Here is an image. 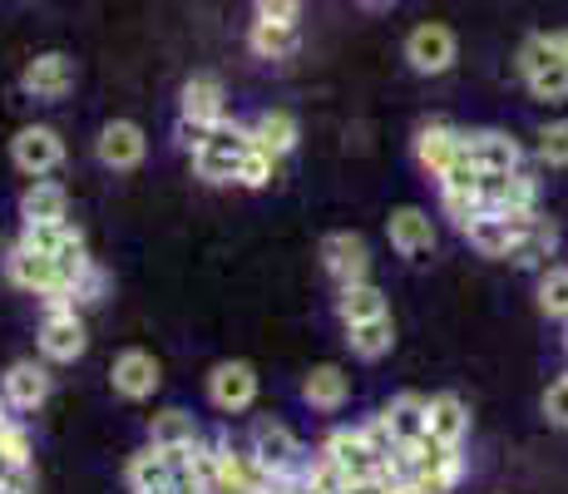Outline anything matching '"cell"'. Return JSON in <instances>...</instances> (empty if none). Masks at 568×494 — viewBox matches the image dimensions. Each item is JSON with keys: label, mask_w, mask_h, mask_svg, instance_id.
Instances as JSON below:
<instances>
[{"label": "cell", "mask_w": 568, "mask_h": 494, "mask_svg": "<svg viewBox=\"0 0 568 494\" xmlns=\"http://www.w3.org/2000/svg\"><path fill=\"white\" fill-rule=\"evenodd\" d=\"M6 278L16 282L20 292L45 296V302H74V282L64 278V268L50 258V252H36L26 243H16V252L6 258Z\"/></svg>", "instance_id": "6da1fadb"}, {"label": "cell", "mask_w": 568, "mask_h": 494, "mask_svg": "<svg viewBox=\"0 0 568 494\" xmlns=\"http://www.w3.org/2000/svg\"><path fill=\"white\" fill-rule=\"evenodd\" d=\"M253 149V129L227 124V114L213 124V139L203 149H193V169L207 183H237V169H243V153Z\"/></svg>", "instance_id": "7a4b0ae2"}, {"label": "cell", "mask_w": 568, "mask_h": 494, "mask_svg": "<svg viewBox=\"0 0 568 494\" xmlns=\"http://www.w3.org/2000/svg\"><path fill=\"white\" fill-rule=\"evenodd\" d=\"M90 336H84V322L74 312V302H50L45 306V322H40V356L64 366V361H80Z\"/></svg>", "instance_id": "3957f363"}, {"label": "cell", "mask_w": 568, "mask_h": 494, "mask_svg": "<svg viewBox=\"0 0 568 494\" xmlns=\"http://www.w3.org/2000/svg\"><path fill=\"white\" fill-rule=\"evenodd\" d=\"M247 450H253L257 465L267 470L272 480L302 475V445H297V435H292L282 421H257L253 435H247Z\"/></svg>", "instance_id": "277c9868"}, {"label": "cell", "mask_w": 568, "mask_h": 494, "mask_svg": "<svg viewBox=\"0 0 568 494\" xmlns=\"http://www.w3.org/2000/svg\"><path fill=\"white\" fill-rule=\"evenodd\" d=\"M406 60L415 74H445L455 60H460V40H455L450 26L440 20H425L406 36Z\"/></svg>", "instance_id": "5b68a950"}, {"label": "cell", "mask_w": 568, "mask_h": 494, "mask_svg": "<svg viewBox=\"0 0 568 494\" xmlns=\"http://www.w3.org/2000/svg\"><path fill=\"white\" fill-rule=\"evenodd\" d=\"M534 223H539V213H485V218H475V223L465 228V238H469V248H475L479 258H505L509 262L515 243L529 233Z\"/></svg>", "instance_id": "8992f818"}, {"label": "cell", "mask_w": 568, "mask_h": 494, "mask_svg": "<svg viewBox=\"0 0 568 494\" xmlns=\"http://www.w3.org/2000/svg\"><path fill=\"white\" fill-rule=\"evenodd\" d=\"M322 455H332V465L342 470L346 480H386V460L371 450L362 425H346V431H332L322 445Z\"/></svg>", "instance_id": "52a82bcc"}, {"label": "cell", "mask_w": 568, "mask_h": 494, "mask_svg": "<svg viewBox=\"0 0 568 494\" xmlns=\"http://www.w3.org/2000/svg\"><path fill=\"white\" fill-rule=\"evenodd\" d=\"M479 198H485L489 213H539V179L529 169L485 173L479 179Z\"/></svg>", "instance_id": "ba28073f"}, {"label": "cell", "mask_w": 568, "mask_h": 494, "mask_svg": "<svg viewBox=\"0 0 568 494\" xmlns=\"http://www.w3.org/2000/svg\"><path fill=\"white\" fill-rule=\"evenodd\" d=\"M10 159H16L20 173H30V179H45V173L60 169L64 139L54 134L50 124H26L16 139H10Z\"/></svg>", "instance_id": "9c48e42d"}, {"label": "cell", "mask_w": 568, "mask_h": 494, "mask_svg": "<svg viewBox=\"0 0 568 494\" xmlns=\"http://www.w3.org/2000/svg\"><path fill=\"white\" fill-rule=\"evenodd\" d=\"M94 153H100L104 169L129 173V169H139V163H144L149 139H144V129H139L134 119H114V124L100 129V139H94Z\"/></svg>", "instance_id": "30bf717a"}, {"label": "cell", "mask_w": 568, "mask_h": 494, "mask_svg": "<svg viewBox=\"0 0 568 494\" xmlns=\"http://www.w3.org/2000/svg\"><path fill=\"white\" fill-rule=\"evenodd\" d=\"M207 401L227 415L247 411V405L257 401V371L247 366V361H223V366H213V376H207Z\"/></svg>", "instance_id": "8fae6325"}, {"label": "cell", "mask_w": 568, "mask_h": 494, "mask_svg": "<svg viewBox=\"0 0 568 494\" xmlns=\"http://www.w3.org/2000/svg\"><path fill=\"white\" fill-rule=\"evenodd\" d=\"M322 268L332 272L336 288H346V282H366L371 278V248L362 233H332L322 243Z\"/></svg>", "instance_id": "7c38bea8"}, {"label": "cell", "mask_w": 568, "mask_h": 494, "mask_svg": "<svg viewBox=\"0 0 568 494\" xmlns=\"http://www.w3.org/2000/svg\"><path fill=\"white\" fill-rule=\"evenodd\" d=\"M20 90L36 94V99H64L74 90V60L60 50H45L20 70Z\"/></svg>", "instance_id": "4fadbf2b"}, {"label": "cell", "mask_w": 568, "mask_h": 494, "mask_svg": "<svg viewBox=\"0 0 568 494\" xmlns=\"http://www.w3.org/2000/svg\"><path fill=\"white\" fill-rule=\"evenodd\" d=\"M0 391H6L10 411H36L50 395V366L45 361H16V366L0 376Z\"/></svg>", "instance_id": "5bb4252c"}, {"label": "cell", "mask_w": 568, "mask_h": 494, "mask_svg": "<svg viewBox=\"0 0 568 494\" xmlns=\"http://www.w3.org/2000/svg\"><path fill=\"white\" fill-rule=\"evenodd\" d=\"M465 149L485 173L524 169V144L519 139H509L505 129H475V134H465Z\"/></svg>", "instance_id": "9a60e30c"}, {"label": "cell", "mask_w": 568, "mask_h": 494, "mask_svg": "<svg viewBox=\"0 0 568 494\" xmlns=\"http://www.w3.org/2000/svg\"><path fill=\"white\" fill-rule=\"evenodd\" d=\"M465 134L455 124H445V119H430V124H420V134H415V159H420V169L430 173V179H440L445 169H450V159L460 153Z\"/></svg>", "instance_id": "2e32d148"}, {"label": "cell", "mask_w": 568, "mask_h": 494, "mask_svg": "<svg viewBox=\"0 0 568 494\" xmlns=\"http://www.w3.org/2000/svg\"><path fill=\"white\" fill-rule=\"evenodd\" d=\"M109 381H114V391L124 395V401H144V395L159 391L163 371L149 351H124V356L114 361V371H109Z\"/></svg>", "instance_id": "e0dca14e"}, {"label": "cell", "mask_w": 568, "mask_h": 494, "mask_svg": "<svg viewBox=\"0 0 568 494\" xmlns=\"http://www.w3.org/2000/svg\"><path fill=\"white\" fill-rule=\"evenodd\" d=\"M386 233H390V248H396L400 258H425V252L435 248V228H430V213H425V208H396Z\"/></svg>", "instance_id": "ac0fdd59"}, {"label": "cell", "mask_w": 568, "mask_h": 494, "mask_svg": "<svg viewBox=\"0 0 568 494\" xmlns=\"http://www.w3.org/2000/svg\"><path fill=\"white\" fill-rule=\"evenodd\" d=\"M302 46L297 36V20H253V30H247V50L257 54V60H292Z\"/></svg>", "instance_id": "d6986e66"}, {"label": "cell", "mask_w": 568, "mask_h": 494, "mask_svg": "<svg viewBox=\"0 0 568 494\" xmlns=\"http://www.w3.org/2000/svg\"><path fill=\"white\" fill-rule=\"evenodd\" d=\"M247 129H253V144L267 149L272 159H287V153L297 149V139H302L297 119H292L287 109H262V114H257Z\"/></svg>", "instance_id": "ffe728a7"}, {"label": "cell", "mask_w": 568, "mask_h": 494, "mask_svg": "<svg viewBox=\"0 0 568 494\" xmlns=\"http://www.w3.org/2000/svg\"><path fill=\"white\" fill-rule=\"evenodd\" d=\"M381 415L390 421L396 441L406 445V441H415V435L430 431V395H415V391H406V395H396V401H390Z\"/></svg>", "instance_id": "44dd1931"}, {"label": "cell", "mask_w": 568, "mask_h": 494, "mask_svg": "<svg viewBox=\"0 0 568 494\" xmlns=\"http://www.w3.org/2000/svg\"><path fill=\"white\" fill-rule=\"evenodd\" d=\"M302 395H307L312 411H342L346 395H352V381H346L342 366H312V376L302 381Z\"/></svg>", "instance_id": "7402d4cb"}, {"label": "cell", "mask_w": 568, "mask_h": 494, "mask_svg": "<svg viewBox=\"0 0 568 494\" xmlns=\"http://www.w3.org/2000/svg\"><path fill=\"white\" fill-rule=\"evenodd\" d=\"M64 213H70V193L50 179H36L26 189V198H20V218L26 223H60Z\"/></svg>", "instance_id": "603a6c76"}, {"label": "cell", "mask_w": 568, "mask_h": 494, "mask_svg": "<svg viewBox=\"0 0 568 494\" xmlns=\"http://www.w3.org/2000/svg\"><path fill=\"white\" fill-rule=\"evenodd\" d=\"M124 480H129V490H134V494L159 490V485H173V450H159V445L139 450V455L129 460Z\"/></svg>", "instance_id": "cb8c5ba5"}, {"label": "cell", "mask_w": 568, "mask_h": 494, "mask_svg": "<svg viewBox=\"0 0 568 494\" xmlns=\"http://www.w3.org/2000/svg\"><path fill=\"white\" fill-rule=\"evenodd\" d=\"M346 346H352V356H362V361H381L390 346H396L390 312L386 316H371V322H352V326H346Z\"/></svg>", "instance_id": "d4e9b609"}, {"label": "cell", "mask_w": 568, "mask_h": 494, "mask_svg": "<svg viewBox=\"0 0 568 494\" xmlns=\"http://www.w3.org/2000/svg\"><path fill=\"white\" fill-rule=\"evenodd\" d=\"M430 435L445 445H460L469 435V411H465L460 395H450V391L430 395Z\"/></svg>", "instance_id": "484cf974"}, {"label": "cell", "mask_w": 568, "mask_h": 494, "mask_svg": "<svg viewBox=\"0 0 568 494\" xmlns=\"http://www.w3.org/2000/svg\"><path fill=\"white\" fill-rule=\"evenodd\" d=\"M223 80L217 74H193L189 84H183V114L189 119H207V124H217L223 119Z\"/></svg>", "instance_id": "4316f807"}, {"label": "cell", "mask_w": 568, "mask_h": 494, "mask_svg": "<svg viewBox=\"0 0 568 494\" xmlns=\"http://www.w3.org/2000/svg\"><path fill=\"white\" fill-rule=\"evenodd\" d=\"M336 316H342L346 326L371 322V316H386V292L371 288V278L366 282H346L342 296H336Z\"/></svg>", "instance_id": "83f0119b"}, {"label": "cell", "mask_w": 568, "mask_h": 494, "mask_svg": "<svg viewBox=\"0 0 568 494\" xmlns=\"http://www.w3.org/2000/svg\"><path fill=\"white\" fill-rule=\"evenodd\" d=\"M193 441H203L199 435V421H193L189 411H159L154 421H149V445H159V450H183V445H193Z\"/></svg>", "instance_id": "f1b7e54d"}, {"label": "cell", "mask_w": 568, "mask_h": 494, "mask_svg": "<svg viewBox=\"0 0 568 494\" xmlns=\"http://www.w3.org/2000/svg\"><path fill=\"white\" fill-rule=\"evenodd\" d=\"M554 243H559V228L549 223V218H539V223L529 228V233L515 243V252H509V262L515 268H539L544 258H554Z\"/></svg>", "instance_id": "f546056e"}, {"label": "cell", "mask_w": 568, "mask_h": 494, "mask_svg": "<svg viewBox=\"0 0 568 494\" xmlns=\"http://www.w3.org/2000/svg\"><path fill=\"white\" fill-rule=\"evenodd\" d=\"M460 475H465V455L455 450L450 460H440V465H430L425 475H415L410 485H415V494H450L455 485H460Z\"/></svg>", "instance_id": "4dcf8cb0"}, {"label": "cell", "mask_w": 568, "mask_h": 494, "mask_svg": "<svg viewBox=\"0 0 568 494\" xmlns=\"http://www.w3.org/2000/svg\"><path fill=\"white\" fill-rule=\"evenodd\" d=\"M440 208H445V218H455V228H460V233L475 223V218L489 213L485 198H479V189H440Z\"/></svg>", "instance_id": "1f68e13d"}, {"label": "cell", "mask_w": 568, "mask_h": 494, "mask_svg": "<svg viewBox=\"0 0 568 494\" xmlns=\"http://www.w3.org/2000/svg\"><path fill=\"white\" fill-rule=\"evenodd\" d=\"M524 84H529L534 99H549V104H554V99H568V60L559 54V60H549L544 70H534Z\"/></svg>", "instance_id": "d6a6232c"}, {"label": "cell", "mask_w": 568, "mask_h": 494, "mask_svg": "<svg viewBox=\"0 0 568 494\" xmlns=\"http://www.w3.org/2000/svg\"><path fill=\"white\" fill-rule=\"evenodd\" d=\"M539 306H544V316L568 322V268H549L539 278Z\"/></svg>", "instance_id": "836d02e7"}, {"label": "cell", "mask_w": 568, "mask_h": 494, "mask_svg": "<svg viewBox=\"0 0 568 494\" xmlns=\"http://www.w3.org/2000/svg\"><path fill=\"white\" fill-rule=\"evenodd\" d=\"M277 163H282V159H272L267 149L253 144V149L243 153V169H237V189H267L272 173H277Z\"/></svg>", "instance_id": "e575fe53"}, {"label": "cell", "mask_w": 568, "mask_h": 494, "mask_svg": "<svg viewBox=\"0 0 568 494\" xmlns=\"http://www.w3.org/2000/svg\"><path fill=\"white\" fill-rule=\"evenodd\" d=\"M539 163H549V169H568V119L539 129Z\"/></svg>", "instance_id": "d590c367"}, {"label": "cell", "mask_w": 568, "mask_h": 494, "mask_svg": "<svg viewBox=\"0 0 568 494\" xmlns=\"http://www.w3.org/2000/svg\"><path fill=\"white\" fill-rule=\"evenodd\" d=\"M0 460H6V465H36V450H30L26 425H16V421L0 425Z\"/></svg>", "instance_id": "8d00e7d4"}, {"label": "cell", "mask_w": 568, "mask_h": 494, "mask_svg": "<svg viewBox=\"0 0 568 494\" xmlns=\"http://www.w3.org/2000/svg\"><path fill=\"white\" fill-rule=\"evenodd\" d=\"M207 139H213V124H207V119H189V114H179V144L183 149H203Z\"/></svg>", "instance_id": "74e56055"}, {"label": "cell", "mask_w": 568, "mask_h": 494, "mask_svg": "<svg viewBox=\"0 0 568 494\" xmlns=\"http://www.w3.org/2000/svg\"><path fill=\"white\" fill-rule=\"evenodd\" d=\"M544 415H549L554 425H564L568 431V376H559L549 386V395H544Z\"/></svg>", "instance_id": "f35d334b"}, {"label": "cell", "mask_w": 568, "mask_h": 494, "mask_svg": "<svg viewBox=\"0 0 568 494\" xmlns=\"http://www.w3.org/2000/svg\"><path fill=\"white\" fill-rule=\"evenodd\" d=\"M0 494H36V465H10L0 475Z\"/></svg>", "instance_id": "ab89813d"}, {"label": "cell", "mask_w": 568, "mask_h": 494, "mask_svg": "<svg viewBox=\"0 0 568 494\" xmlns=\"http://www.w3.org/2000/svg\"><path fill=\"white\" fill-rule=\"evenodd\" d=\"M253 10L262 20H297L302 16V0H253Z\"/></svg>", "instance_id": "60d3db41"}, {"label": "cell", "mask_w": 568, "mask_h": 494, "mask_svg": "<svg viewBox=\"0 0 568 494\" xmlns=\"http://www.w3.org/2000/svg\"><path fill=\"white\" fill-rule=\"evenodd\" d=\"M356 6H366V10H390V0H356Z\"/></svg>", "instance_id": "b9f144b4"}, {"label": "cell", "mask_w": 568, "mask_h": 494, "mask_svg": "<svg viewBox=\"0 0 568 494\" xmlns=\"http://www.w3.org/2000/svg\"><path fill=\"white\" fill-rule=\"evenodd\" d=\"M554 40H559V54L568 60V30H554Z\"/></svg>", "instance_id": "7bdbcfd3"}, {"label": "cell", "mask_w": 568, "mask_h": 494, "mask_svg": "<svg viewBox=\"0 0 568 494\" xmlns=\"http://www.w3.org/2000/svg\"><path fill=\"white\" fill-rule=\"evenodd\" d=\"M144 494H179V490H173V485H159V490H144Z\"/></svg>", "instance_id": "ee69618b"}, {"label": "cell", "mask_w": 568, "mask_h": 494, "mask_svg": "<svg viewBox=\"0 0 568 494\" xmlns=\"http://www.w3.org/2000/svg\"><path fill=\"white\" fill-rule=\"evenodd\" d=\"M6 421H10V415H6V405H0V425H6Z\"/></svg>", "instance_id": "f6af8a7d"}]
</instances>
